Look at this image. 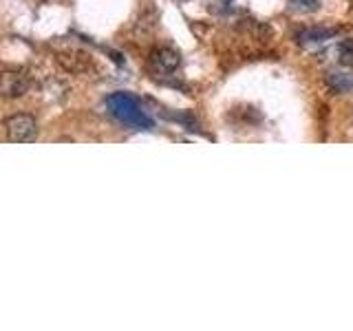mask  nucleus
<instances>
[{"label": "nucleus", "mask_w": 353, "mask_h": 331, "mask_svg": "<svg viewBox=\"0 0 353 331\" xmlns=\"http://www.w3.org/2000/svg\"><path fill=\"white\" fill-rule=\"evenodd\" d=\"M29 91V77L20 71H3L0 73V97L18 99L27 95Z\"/></svg>", "instance_id": "nucleus-3"}, {"label": "nucleus", "mask_w": 353, "mask_h": 331, "mask_svg": "<svg viewBox=\"0 0 353 331\" xmlns=\"http://www.w3.org/2000/svg\"><path fill=\"white\" fill-rule=\"evenodd\" d=\"M5 132L7 139L14 143H29L38 137V124L36 119L27 113H16L5 119Z\"/></svg>", "instance_id": "nucleus-2"}, {"label": "nucleus", "mask_w": 353, "mask_h": 331, "mask_svg": "<svg viewBox=\"0 0 353 331\" xmlns=\"http://www.w3.org/2000/svg\"><path fill=\"white\" fill-rule=\"evenodd\" d=\"M106 106L110 110V115L119 119L121 124L139 128V130H148L152 128V117L139 106V102L128 93H113L106 99Z\"/></svg>", "instance_id": "nucleus-1"}, {"label": "nucleus", "mask_w": 353, "mask_h": 331, "mask_svg": "<svg viewBox=\"0 0 353 331\" xmlns=\"http://www.w3.org/2000/svg\"><path fill=\"white\" fill-rule=\"evenodd\" d=\"M298 3H301V7L307 11H314L318 7V0H298Z\"/></svg>", "instance_id": "nucleus-7"}, {"label": "nucleus", "mask_w": 353, "mask_h": 331, "mask_svg": "<svg viewBox=\"0 0 353 331\" xmlns=\"http://www.w3.org/2000/svg\"><path fill=\"white\" fill-rule=\"evenodd\" d=\"M331 36H336V29H323V27H314V29H305L298 40L309 44V42H323V40H329Z\"/></svg>", "instance_id": "nucleus-5"}, {"label": "nucleus", "mask_w": 353, "mask_h": 331, "mask_svg": "<svg viewBox=\"0 0 353 331\" xmlns=\"http://www.w3.org/2000/svg\"><path fill=\"white\" fill-rule=\"evenodd\" d=\"M179 64H181V58L174 49L159 47L150 53V66L154 73H172V71H176Z\"/></svg>", "instance_id": "nucleus-4"}, {"label": "nucleus", "mask_w": 353, "mask_h": 331, "mask_svg": "<svg viewBox=\"0 0 353 331\" xmlns=\"http://www.w3.org/2000/svg\"><path fill=\"white\" fill-rule=\"evenodd\" d=\"M338 60L342 64H353V38L342 40L338 44Z\"/></svg>", "instance_id": "nucleus-6"}]
</instances>
